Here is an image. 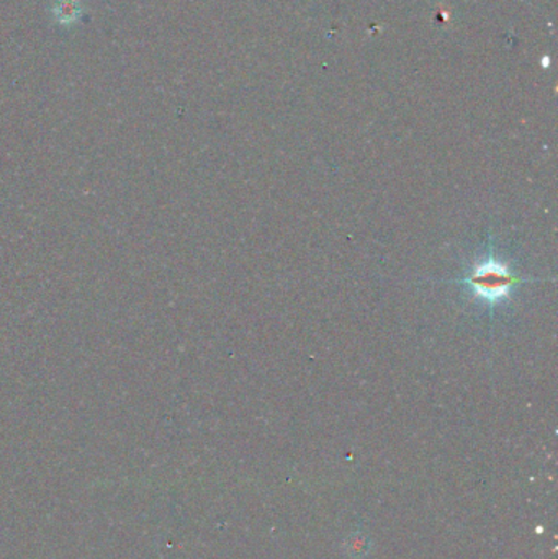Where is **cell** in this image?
<instances>
[{
  "mask_svg": "<svg viewBox=\"0 0 558 559\" xmlns=\"http://www.w3.org/2000/svg\"><path fill=\"white\" fill-rule=\"evenodd\" d=\"M465 282L472 286L478 298L498 302L507 298L514 286L520 285L521 278L517 277L503 262L488 259L474 267Z\"/></svg>",
  "mask_w": 558,
  "mask_h": 559,
  "instance_id": "1",
  "label": "cell"
}]
</instances>
